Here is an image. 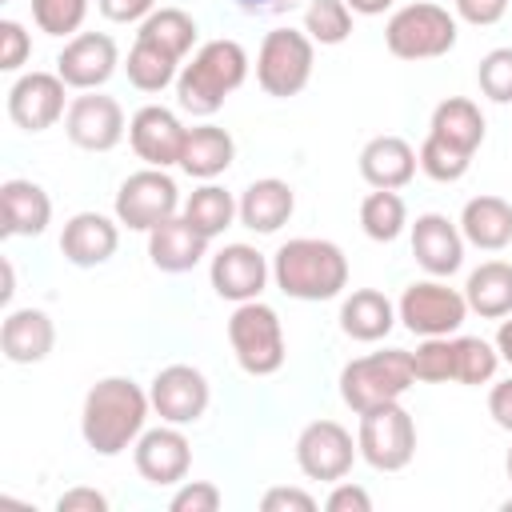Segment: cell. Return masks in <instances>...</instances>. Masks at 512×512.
Returning a JSON list of instances; mask_svg holds the SVG:
<instances>
[{
	"label": "cell",
	"mask_w": 512,
	"mask_h": 512,
	"mask_svg": "<svg viewBox=\"0 0 512 512\" xmlns=\"http://www.w3.org/2000/svg\"><path fill=\"white\" fill-rule=\"evenodd\" d=\"M148 412L152 400L132 376H104L84 396L80 436L96 456H120L140 440Z\"/></svg>",
	"instance_id": "1"
},
{
	"label": "cell",
	"mask_w": 512,
	"mask_h": 512,
	"mask_svg": "<svg viewBox=\"0 0 512 512\" xmlns=\"http://www.w3.org/2000/svg\"><path fill=\"white\" fill-rule=\"evenodd\" d=\"M272 280L292 300H336L348 288V256L340 244L320 236H296L276 248L272 256Z\"/></svg>",
	"instance_id": "2"
},
{
	"label": "cell",
	"mask_w": 512,
	"mask_h": 512,
	"mask_svg": "<svg viewBox=\"0 0 512 512\" xmlns=\"http://www.w3.org/2000/svg\"><path fill=\"white\" fill-rule=\"evenodd\" d=\"M248 80V52L236 40H204L176 76V104L188 116H216L224 100Z\"/></svg>",
	"instance_id": "3"
},
{
	"label": "cell",
	"mask_w": 512,
	"mask_h": 512,
	"mask_svg": "<svg viewBox=\"0 0 512 512\" xmlns=\"http://www.w3.org/2000/svg\"><path fill=\"white\" fill-rule=\"evenodd\" d=\"M412 384H416V372H412V352L408 348L368 352V356H356L340 368V400L356 416L368 412V408L400 400Z\"/></svg>",
	"instance_id": "4"
},
{
	"label": "cell",
	"mask_w": 512,
	"mask_h": 512,
	"mask_svg": "<svg viewBox=\"0 0 512 512\" xmlns=\"http://www.w3.org/2000/svg\"><path fill=\"white\" fill-rule=\"evenodd\" d=\"M228 344H232L236 364L248 376H276L288 360L284 324H280L276 308L264 300L236 304V312L228 316Z\"/></svg>",
	"instance_id": "5"
},
{
	"label": "cell",
	"mask_w": 512,
	"mask_h": 512,
	"mask_svg": "<svg viewBox=\"0 0 512 512\" xmlns=\"http://www.w3.org/2000/svg\"><path fill=\"white\" fill-rule=\"evenodd\" d=\"M384 44L396 60H436L456 48V16L432 0L404 4L384 24Z\"/></svg>",
	"instance_id": "6"
},
{
	"label": "cell",
	"mask_w": 512,
	"mask_h": 512,
	"mask_svg": "<svg viewBox=\"0 0 512 512\" xmlns=\"http://www.w3.org/2000/svg\"><path fill=\"white\" fill-rule=\"evenodd\" d=\"M312 64H316V44L304 28L300 32L272 28V32H264L260 52H256V84L276 100L300 96L312 80Z\"/></svg>",
	"instance_id": "7"
},
{
	"label": "cell",
	"mask_w": 512,
	"mask_h": 512,
	"mask_svg": "<svg viewBox=\"0 0 512 512\" xmlns=\"http://www.w3.org/2000/svg\"><path fill=\"white\" fill-rule=\"evenodd\" d=\"M356 448H360V460L372 464L376 472L408 468L412 456H416V420H412V412L400 400L360 412Z\"/></svg>",
	"instance_id": "8"
},
{
	"label": "cell",
	"mask_w": 512,
	"mask_h": 512,
	"mask_svg": "<svg viewBox=\"0 0 512 512\" xmlns=\"http://www.w3.org/2000/svg\"><path fill=\"white\" fill-rule=\"evenodd\" d=\"M180 188L168 176V168H140L116 188V220L128 232H152L156 224L180 216Z\"/></svg>",
	"instance_id": "9"
},
{
	"label": "cell",
	"mask_w": 512,
	"mask_h": 512,
	"mask_svg": "<svg viewBox=\"0 0 512 512\" xmlns=\"http://www.w3.org/2000/svg\"><path fill=\"white\" fill-rule=\"evenodd\" d=\"M468 316V300L460 288H448L440 276L432 280H416L404 288L400 304H396V320L412 332V336H456V328Z\"/></svg>",
	"instance_id": "10"
},
{
	"label": "cell",
	"mask_w": 512,
	"mask_h": 512,
	"mask_svg": "<svg viewBox=\"0 0 512 512\" xmlns=\"http://www.w3.org/2000/svg\"><path fill=\"white\" fill-rule=\"evenodd\" d=\"M360 448L352 440V432L336 420H312L300 428L296 436V464L308 480H324V484H336L352 472Z\"/></svg>",
	"instance_id": "11"
},
{
	"label": "cell",
	"mask_w": 512,
	"mask_h": 512,
	"mask_svg": "<svg viewBox=\"0 0 512 512\" xmlns=\"http://www.w3.org/2000/svg\"><path fill=\"white\" fill-rule=\"evenodd\" d=\"M64 132L76 148L84 152H112L128 124H124V108L116 96H104V92H80L68 100V112H64Z\"/></svg>",
	"instance_id": "12"
},
{
	"label": "cell",
	"mask_w": 512,
	"mask_h": 512,
	"mask_svg": "<svg viewBox=\"0 0 512 512\" xmlns=\"http://www.w3.org/2000/svg\"><path fill=\"white\" fill-rule=\"evenodd\" d=\"M148 400H152V412L164 420V424H196L204 412H208V400H212V388H208V376L192 364H168L152 376V388H148Z\"/></svg>",
	"instance_id": "13"
},
{
	"label": "cell",
	"mask_w": 512,
	"mask_h": 512,
	"mask_svg": "<svg viewBox=\"0 0 512 512\" xmlns=\"http://www.w3.org/2000/svg\"><path fill=\"white\" fill-rule=\"evenodd\" d=\"M132 464L144 476V484L152 488H172L188 476L192 468V444L180 432V424H160V428H144L140 440L132 444Z\"/></svg>",
	"instance_id": "14"
},
{
	"label": "cell",
	"mask_w": 512,
	"mask_h": 512,
	"mask_svg": "<svg viewBox=\"0 0 512 512\" xmlns=\"http://www.w3.org/2000/svg\"><path fill=\"white\" fill-rule=\"evenodd\" d=\"M64 92H68V84L60 80V72H40L36 68V72L16 76L12 88H8V116H12V124L20 132H44V128H52L68 112Z\"/></svg>",
	"instance_id": "15"
},
{
	"label": "cell",
	"mask_w": 512,
	"mask_h": 512,
	"mask_svg": "<svg viewBox=\"0 0 512 512\" xmlns=\"http://www.w3.org/2000/svg\"><path fill=\"white\" fill-rule=\"evenodd\" d=\"M116 64H120V48L104 32H76V36H68V44L56 56L60 80L76 92H96L100 84H108Z\"/></svg>",
	"instance_id": "16"
},
{
	"label": "cell",
	"mask_w": 512,
	"mask_h": 512,
	"mask_svg": "<svg viewBox=\"0 0 512 512\" xmlns=\"http://www.w3.org/2000/svg\"><path fill=\"white\" fill-rule=\"evenodd\" d=\"M188 128L180 124V116L164 104H144L132 120H128V144L132 152L148 164V168H172L180 164Z\"/></svg>",
	"instance_id": "17"
},
{
	"label": "cell",
	"mask_w": 512,
	"mask_h": 512,
	"mask_svg": "<svg viewBox=\"0 0 512 512\" xmlns=\"http://www.w3.org/2000/svg\"><path fill=\"white\" fill-rule=\"evenodd\" d=\"M268 276H272V264L252 244H224L212 256V264H208V280H212L216 296L220 300H232V304L260 300Z\"/></svg>",
	"instance_id": "18"
},
{
	"label": "cell",
	"mask_w": 512,
	"mask_h": 512,
	"mask_svg": "<svg viewBox=\"0 0 512 512\" xmlns=\"http://www.w3.org/2000/svg\"><path fill=\"white\" fill-rule=\"evenodd\" d=\"M464 232L444 212H424L412 224V256L428 276H452L464 264Z\"/></svg>",
	"instance_id": "19"
},
{
	"label": "cell",
	"mask_w": 512,
	"mask_h": 512,
	"mask_svg": "<svg viewBox=\"0 0 512 512\" xmlns=\"http://www.w3.org/2000/svg\"><path fill=\"white\" fill-rule=\"evenodd\" d=\"M120 248V220L104 212H76L60 232V256L76 268H96Z\"/></svg>",
	"instance_id": "20"
},
{
	"label": "cell",
	"mask_w": 512,
	"mask_h": 512,
	"mask_svg": "<svg viewBox=\"0 0 512 512\" xmlns=\"http://www.w3.org/2000/svg\"><path fill=\"white\" fill-rule=\"evenodd\" d=\"M56 344V324L44 308H12L0 324V352L8 364H40Z\"/></svg>",
	"instance_id": "21"
},
{
	"label": "cell",
	"mask_w": 512,
	"mask_h": 512,
	"mask_svg": "<svg viewBox=\"0 0 512 512\" xmlns=\"http://www.w3.org/2000/svg\"><path fill=\"white\" fill-rule=\"evenodd\" d=\"M0 236H40L52 224V200L32 180H4L0 184Z\"/></svg>",
	"instance_id": "22"
},
{
	"label": "cell",
	"mask_w": 512,
	"mask_h": 512,
	"mask_svg": "<svg viewBox=\"0 0 512 512\" xmlns=\"http://www.w3.org/2000/svg\"><path fill=\"white\" fill-rule=\"evenodd\" d=\"M208 236H200L184 216H172V220H164V224H156L152 232H148V260L160 268V272H172V276H180V272H192L204 256H208Z\"/></svg>",
	"instance_id": "23"
},
{
	"label": "cell",
	"mask_w": 512,
	"mask_h": 512,
	"mask_svg": "<svg viewBox=\"0 0 512 512\" xmlns=\"http://www.w3.org/2000/svg\"><path fill=\"white\" fill-rule=\"evenodd\" d=\"M240 224L268 236V232H280L292 212H296V192L288 180H276V176H264V180H252L244 192H240Z\"/></svg>",
	"instance_id": "24"
},
{
	"label": "cell",
	"mask_w": 512,
	"mask_h": 512,
	"mask_svg": "<svg viewBox=\"0 0 512 512\" xmlns=\"http://www.w3.org/2000/svg\"><path fill=\"white\" fill-rule=\"evenodd\" d=\"M420 160L404 136H372L360 148V176L372 188H404L416 176Z\"/></svg>",
	"instance_id": "25"
},
{
	"label": "cell",
	"mask_w": 512,
	"mask_h": 512,
	"mask_svg": "<svg viewBox=\"0 0 512 512\" xmlns=\"http://www.w3.org/2000/svg\"><path fill=\"white\" fill-rule=\"evenodd\" d=\"M396 328V304L380 288H356L340 304V332L360 344H376Z\"/></svg>",
	"instance_id": "26"
},
{
	"label": "cell",
	"mask_w": 512,
	"mask_h": 512,
	"mask_svg": "<svg viewBox=\"0 0 512 512\" xmlns=\"http://www.w3.org/2000/svg\"><path fill=\"white\" fill-rule=\"evenodd\" d=\"M236 160V140L228 128L220 124H196L188 128L184 152H180V168L192 180H216L220 172H228Z\"/></svg>",
	"instance_id": "27"
},
{
	"label": "cell",
	"mask_w": 512,
	"mask_h": 512,
	"mask_svg": "<svg viewBox=\"0 0 512 512\" xmlns=\"http://www.w3.org/2000/svg\"><path fill=\"white\" fill-rule=\"evenodd\" d=\"M460 232L468 244L484 252H500L512 244V204L500 196H472L460 212Z\"/></svg>",
	"instance_id": "28"
},
{
	"label": "cell",
	"mask_w": 512,
	"mask_h": 512,
	"mask_svg": "<svg viewBox=\"0 0 512 512\" xmlns=\"http://www.w3.org/2000/svg\"><path fill=\"white\" fill-rule=\"evenodd\" d=\"M464 300H468V312H476L484 320L512 316V264L484 260L480 268H472L468 284H464Z\"/></svg>",
	"instance_id": "29"
},
{
	"label": "cell",
	"mask_w": 512,
	"mask_h": 512,
	"mask_svg": "<svg viewBox=\"0 0 512 512\" xmlns=\"http://www.w3.org/2000/svg\"><path fill=\"white\" fill-rule=\"evenodd\" d=\"M428 132L476 156V148L484 144V112H480L476 100H468V96H448V100H440V104L432 108Z\"/></svg>",
	"instance_id": "30"
},
{
	"label": "cell",
	"mask_w": 512,
	"mask_h": 512,
	"mask_svg": "<svg viewBox=\"0 0 512 512\" xmlns=\"http://www.w3.org/2000/svg\"><path fill=\"white\" fill-rule=\"evenodd\" d=\"M180 216H184L200 236L216 240V236H224V228H232V220H240V204L232 200L228 188L204 180V184L192 188V196L180 204Z\"/></svg>",
	"instance_id": "31"
},
{
	"label": "cell",
	"mask_w": 512,
	"mask_h": 512,
	"mask_svg": "<svg viewBox=\"0 0 512 512\" xmlns=\"http://www.w3.org/2000/svg\"><path fill=\"white\" fill-rule=\"evenodd\" d=\"M136 40L168 52L172 60H184L192 52V44H196V20L184 8H156L148 20H140Z\"/></svg>",
	"instance_id": "32"
},
{
	"label": "cell",
	"mask_w": 512,
	"mask_h": 512,
	"mask_svg": "<svg viewBox=\"0 0 512 512\" xmlns=\"http://www.w3.org/2000/svg\"><path fill=\"white\" fill-rule=\"evenodd\" d=\"M360 228L368 240L376 244H392L404 228H408V208L400 200L396 188H372L364 200H360Z\"/></svg>",
	"instance_id": "33"
},
{
	"label": "cell",
	"mask_w": 512,
	"mask_h": 512,
	"mask_svg": "<svg viewBox=\"0 0 512 512\" xmlns=\"http://www.w3.org/2000/svg\"><path fill=\"white\" fill-rule=\"evenodd\" d=\"M124 72H128V84L140 88V92H164L176 76H180V60H172L168 52L136 40L128 60H124Z\"/></svg>",
	"instance_id": "34"
},
{
	"label": "cell",
	"mask_w": 512,
	"mask_h": 512,
	"mask_svg": "<svg viewBox=\"0 0 512 512\" xmlns=\"http://www.w3.org/2000/svg\"><path fill=\"white\" fill-rule=\"evenodd\" d=\"M352 8L344 0H308L304 8V32L312 36V44L320 48H336L352 36Z\"/></svg>",
	"instance_id": "35"
},
{
	"label": "cell",
	"mask_w": 512,
	"mask_h": 512,
	"mask_svg": "<svg viewBox=\"0 0 512 512\" xmlns=\"http://www.w3.org/2000/svg\"><path fill=\"white\" fill-rule=\"evenodd\" d=\"M416 160H420V172L428 180H436V184H456L472 168V152H464V148H456V144H448V140H440L432 132L424 136Z\"/></svg>",
	"instance_id": "36"
},
{
	"label": "cell",
	"mask_w": 512,
	"mask_h": 512,
	"mask_svg": "<svg viewBox=\"0 0 512 512\" xmlns=\"http://www.w3.org/2000/svg\"><path fill=\"white\" fill-rule=\"evenodd\" d=\"M412 372L424 384L456 380V336H420L412 352Z\"/></svg>",
	"instance_id": "37"
},
{
	"label": "cell",
	"mask_w": 512,
	"mask_h": 512,
	"mask_svg": "<svg viewBox=\"0 0 512 512\" xmlns=\"http://www.w3.org/2000/svg\"><path fill=\"white\" fill-rule=\"evenodd\" d=\"M500 368V352L496 344L480 340V336H456V384H492Z\"/></svg>",
	"instance_id": "38"
},
{
	"label": "cell",
	"mask_w": 512,
	"mask_h": 512,
	"mask_svg": "<svg viewBox=\"0 0 512 512\" xmlns=\"http://www.w3.org/2000/svg\"><path fill=\"white\" fill-rule=\"evenodd\" d=\"M88 16V0H32V20L44 36H76Z\"/></svg>",
	"instance_id": "39"
},
{
	"label": "cell",
	"mask_w": 512,
	"mask_h": 512,
	"mask_svg": "<svg viewBox=\"0 0 512 512\" xmlns=\"http://www.w3.org/2000/svg\"><path fill=\"white\" fill-rule=\"evenodd\" d=\"M476 84L492 104H512V48H492L476 68Z\"/></svg>",
	"instance_id": "40"
},
{
	"label": "cell",
	"mask_w": 512,
	"mask_h": 512,
	"mask_svg": "<svg viewBox=\"0 0 512 512\" xmlns=\"http://www.w3.org/2000/svg\"><path fill=\"white\" fill-rule=\"evenodd\" d=\"M32 56V36L20 20H0V72H20Z\"/></svg>",
	"instance_id": "41"
},
{
	"label": "cell",
	"mask_w": 512,
	"mask_h": 512,
	"mask_svg": "<svg viewBox=\"0 0 512 512\" xmlns=\"http://www.w3.org/2000/svg\"><path fill=\"white\" fill-rule=\"evenodd\" d=\"M168 508L172 512H216L220 508V488L212 480H180Z\"/></svg>",
	"instance_id": "42"
},
{
	"label": "cell",
	"mask_w": 512,
	"mask_h": 512,
	"mask_svg": "<svg viewBox=\"0 0 512 512\" xmlns=\"http://www.w3.org/2000/svg\"><path fill=\"white\" fill-rule=\"evenodd\" d=\"M324 508L328 512H372V496H368V488H360L352 480H336Z\"/></svg>",
	"instance_id": "43"
},
{
	"label": "cell",
	"mask_w": 512,
	"mask_h": 512,
	"mask_svg": "<svg viewBox=\"0 0 512 512\" xmlns=\"http://www.w3.org/2000/svg\"><path fill=\"white\" fill-rule=\"evenodd\" d=\"M96 8L112 24H140L156 12V0H96Z\"/></svg>",
	"instance_id": "44"
},
{
	"label": "cell",
	"mask_w": 512,
	"mask_h": 512,
	"mask_svg": "<svg viewBox=\"0 0 512 512\" xmlns=\"http://www.w3.org/2000/svg\"><path fill=\"white\" fill-rule=\"evenodd\" d=\"M260 508L264 512H316V496H308L304 488H268Z\"/></svg>",
	"instance_id": "45"
},
{
	"label": "cell",
	"mask_w": 512,
	"mask_h": 512,
	"mask_svg": "<svg viewBox=\"0 0 512 512\" xmlns=\"http://www.w3.org/2000/svg\"><path fill=\"white\" fill-rule=\"evenodd\" d=\"M504 12H508V0H456V16L476 24V28L504 20Z\"/></svg>",
	"instance_id": "46"
},
{
	"label": "cell",
	"mask_w": 512,
	"mask_h": 512,
	"mask_svg": "<svg viewBox=\"0 0 512 512\" xmlns=\"http://www.w3.org/2000/svg\"><path fill=\"white\" fill-rule=\"evenodd\" d=\"M56 508L60 512H104L108 508V496L96 492V488H68L56 496Z\"/></svg>",
	"instance_id": "47"
},
{
	"label": "cell",
	"mask_w": 512,
	"mask_h": 512,
	"mask_svg": "<svg viewBox=\"0 0 512 512\" xmlns=\"http://www.w3.org/2000/svg\"><path fill=\"white\" fill-rule=\"evenodd\" d=\"M488 416L496 420V428L512 432V376L500 380V384H492V392H488Z\"/></svg>",
	"instance_id": "48"
},
{
	"label": "cell",
	"mask_w": 512,
	"mask_h": 512,
	"mask_svg": "<svg viewBox=\"0 0 512 512\" xmlns=\"http://www.w3.org/2000/svg\"><path fill=\"white\" fill-rule=\"evenodd\" d=\"M300 0H236V8L240 12H248V16H284V12H292Z\"/></svg>",
	"instance_id": "49"
},
{
	"label": "cell",
	"mask_w": 512,
	"mask_h": 512,
	"mask_svg": "<svg viewBox=\"0 0 512 512\" xmlns=\"http://www.w3.org/2000/svg\"><path fill=\"white\" fill-rule=\"evenodd\" d=\"M492 344H496L500 360H504V364H512V316H504V320H500V328H496V340H492Z\"/></svg>",
	"instance_id": "50"
},
{
	"label": "cell",
	"mask_w": 512,
	"mask_h": 512,
	"mask_svg": "<svg viewBox=\"0 0 512 512\" xmlns=\"http://www.w3.org/2000/svg\"><path fill=\"white\" fill-rule=\"evenodd\" d=\"M356 16H380V12H388L392 8V0H344Z\"/></svg>",
	"instance_id": "51"
},
{
	"label": "cell",
	"mask_w": 512,
	"mask_h": 512,
	"mask_svg": "<svg viewBox=\"0 0 512 512\" xmlns=\"http://www.w3.org/2000/svg\"><path fill=\"white\" fill-rule=\"evenodd\" d=\"M12 292H16V272H12V264L4 260V288H0V300L8 304V300H12Z\"/></svg>",
	"instance_id": "52"
},
{
	"label": "cell",
	"mask_w": 512,
	"mask_h": 512,
	"mask_svg": "<svg viewBox=\"0 0 512 512\" xmlns=\"http://www.w3.org/2000/svg\"><path fill=\"white\" fill-rule=\"evenodd\" d=\"M504 472H508V480H512V448H508V456H504Z\"/></svg>",
	"instance_id": "53"
}]
</instances>
